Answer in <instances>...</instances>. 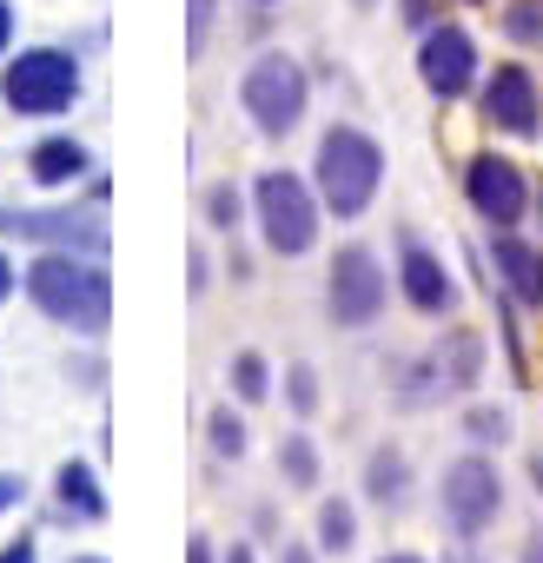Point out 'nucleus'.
<instances>
[{"mask_svg": "<svg viewBox=\"0 0 543 563\" xmlns=\"http://www.w3.org/2000/svg\"><path fill=\"white\" fill-rule=\"evenodd\" d=\"M21 292L47 325L74 332V339H107V325H113V272L100 252H60V245L34 252L21 265Z\"/></svg>", "mask_w": 543, "mask_h": 563, "instance_id": "nucleus-1", "label": "nucleus"}, {"mask_svg": "<svg viewBox=\"0 0 543 563\" xmlns=\"http://www.w3.org/2000/svg\"><path fill=\"white\" fill-rule=\"evenodd\" d=\"M312 186L325 199V219L358 225L385 192V140L365 133L358 120H332L319 133V153H312Z\"/></svg>", "mask_w": 543, "mask_h": 563, "instance_id": "nucleus-2", "label": "nucleus"}, {"mask_svg": "<svg viewBox=\"0 0 543 563\" xmlns=\"http://www.w3.org/2000/svg\"><path fill=\"white\" fill-rule=\"evenodd\" d=\"M252 232L272 258H306L319 252V232H325V199L306 173L292 166H265L252 186Z\"/></svg>", "mask_w": 543, "mask_h": 563, "instance_id": "nucleus-3", "label": "nucleus"}, {"mask_svg": "<svg viewBox=\"0 0 543 563\" xmlns=\"http://www.w3.org/2000/svg\"><path fill=\"white\" fill-rule=\"evenodd\" d=\"M239 113L258 140H292L312 120V74L292 47H258L239 74Z\"/></svg>", "mask_w": 543, "mask_h": 563, "instance_id": "nucleus-4", "label": "nucleus"}, {"mask_svg": "<svg viewBox=\"0 0 543 563\" xmlns=\"http://www.w3.org/2000/svg\"><path fill=\"white\" fill-rule=\"evenodd\" d=\"M80 93H87V67L60 41H41L0 60V107L14 120H60L80 107Z\"/></svg>", "mask_w": 543, "mask_h": 563, "instance_id": "nucleus-5", "label": "nucleus"}, {"mask_svg": "<svg viewBox=\"0 0 543 563\" xmlns=\"http://www.w3.org/2000/svg\"><path fill=\"white\" fill-rule=\"evenodd\" d=\"M437 517L451 530V543H477L497 517H503V471L497 451H457L437 477Z\"/></svg>", "mask_w": 543, "mask_h": 563, "instance_id": "nucleus-6", "label": "nucleus"}, {"mask_svg": "<svg viewBox=\"0 0 543 563\" xmlns=\"http://www.w3.org/2000/svg\"><path fill=\"white\" fill-rule=\"evenodd\" d=\"M391 312V272L378 265L372 245H339L325 265V319L332 332H372Z\"/></svg>", "mask_w": 543, "mask_h": 563, "instance_id": "nucleus-7", "label": "nucleus"}, {"mask_svg": "<svg viewBox=\"0 0 543 563\" xmlns=\"http://www.w3.org/2000/svg\"><path fill=\"white\" fill-rule=\"evenodd\" d=\"M0 239L34 245V252H100L113 245L107 212L100 206H0Z\"/></svg>", "mask_w": 543, "mask_h": 563, "instance_id": "nucleus-8", "label": "nucleus"}, {"mask_svg": "<svg viewBox=\"0 0 543 563\" xmlns=\"http://www.w3.org/2000/svg\"><path fill=\"white\" fill-rule=\"evenodd\" d=\"M464 206L477 212V225H484V232H517V225L530 219L536 192H530V173H523L510 153L484 146V153H470V159H464Z\"/></svg>", "mask_w": 543, "mask_h": 563, "instance_id": "nucleus-9", "label": "nucleus"}, {"mask_svg": "<svg viewBox=\"0 0 543 563\" xmlns=\"http://www.w3.org/2000/svg\"><path fill=\"white\" fill-rule=\"evenodd\" d=\"M398 265H391V286H398V299L418 312V319H457V306H464V286H457V272L444 265V252L424 239V232H411V225H398Z\"/></svg>", "mask_w": 543, "mask_h": 563, "instance_id": "nucleus-10", "label": "nucleus"}, {"mask_svg": "<svg viewBox=\"0 0 543 563\" xmlns=\"http://www.w3.org/2000/svg\"><path fill=\"white\" fill-rule=\"evenodd\" d=\"M484 80V54H477V34L464 21H437L418 34V87L437 100V107H457L470 100Z\"/></svg>", "mask_w": 543, "mask_h": 563, "instance_id": "nucleus-11", "label": "nucleus"}, {"mask_svg": "<svg viewBox=\"0 0 543 563\" xmlns=\"http://www.w3.org/2000/svg\"><path fill=\"white\" fill-rule=\"evenodd\" d=\"M477 113L490 133L503 140H536L543 133V80L523 67V60H497L484 80H477Z\"/></svg>", "mask_w": 543, "mask_h": 563, "instance_id": "nucleus-12", "label": "nucleus"}, {"mask_svg": "<svg viewBox=\"0 0 543 563\" xmlns=\"http://www.w3.org/2000/svg\"><path fill=\"white\" fill-rule=\"evenodd\" d=\"M490 265H497V286L523 306L543 312V245L523 232H490Z\"/></svg>", "mask_w": 543, "mask_h": 563, "instance_id": "nucleus-13", "label": "nucleus"}, {"mask_svg": "<svg viewBox=\"0 0 543 563\" xmlns=\"http://www.w3.org/2000/svg\"><path fill=\"white\" fill-rule=\"evenodd\" d=\"M27 179L41 192H74L80 179H93V146L80 133H41L27 146Z\"/></svg>", "mask_w": 543, "mask_h": 563, "instance_id": "nucleus-14", "label": "nucleus"}, {"mask_svg": "<svg viewBox=\"0 0 543 563\" xmlns=\"http://www.w3.org/2000/svg\"><path fill=\"white\" fill-rule=\"evenodd\" d=\"M54 517L60 523H107L113 517L107 477L87 457H60V471H54Z\"/></svg>", "mask_w": 543, "mask_h": 563, "instance_id": "nucleus-15", "label": "nucleus"}, {"mask_svg": "<svg viewBox=\"0 0 543 563\" xmlns=\"http://www.w3.org/2000/svg\"><path fill=\"white\" fill-rule=\"evenodd\" d=\"M431 365H437L444 391L470 398V391L484 385V372H490V345H484V332H477V325H444V339L431 345Z\"/></svg>", "mask_w": 543, "mask_h": 563, "instance_id": "nucleus-16", "label": "nucleus"}, {"mask_svg": "<svg viewBox=\"0 0 543 563\" xmlns=\"http://www.w3.org/2000/svg\"><path fill=\"white\" fill-rule=\"evenodd\" d=\"M358 490H365V504H378V510H405L411 504V490H418V471H411V457H405V444H372L365 451V477H358Z\"/></svg>", "mask_w": 543, "mask_h": 563, "instance_id": "nucleus-17", "label": "nucleus"}, {"mask_svg": "<svg viewBox=\"0 0 543 563\" xmlns=\"http://www.w3.org/2000/svg\"><path fill=\"white\" fill-rule=\"evenodd\" d=\"M279 477H286V490L319 497V484H325V451H319V438H312L306 424H292V431L279 438Z\"/></svg>", "mask_w": 543, "mask_h": 563, "instance_id": "nucleus-18", "label": "nucleus"}, {"mask_svg": "<svg viewBox=\"0 0 543 563\" xmlns=\"http://www.w3.org/2000/svg\"><path fill=\"white\" fill-rule=\"evenodd\" d=\"M272 391H279V378H272V358H265L258 345H239V352L225 358V398L252 411V405H265Z\"/></svg>", "mask_w": 543, "mask_h": 563, "instance_id": "nucleus-19", "label": "nucleus"}, {"mask_svg": "<svg viewBox=\"0 0 543 563\" xmlns=\"http://www.w3.org/2000/svg\"><path fill=\"white\" fill-rule=\"evenodd\" d=\"M312 543H319V556H352L358 550V504L352 497H319Z\"/></svg>", "mask_w": 543, "mask_h": 563, "instance_id": "nucleus-20", "label": "nucleus"}, {"mask_svg": "<svg viewBox=\"0 0 543 563\" xmlns=\"http://www.w3.org/2000/svg\"><path fill=\"white\" fill-rule=\"evenodd\" d=\"M206 444H212V457L219 464H245V451H252V424H245V405H212L206 411Z\"/></svg>", "mask_w": 543, "mask_h": 563, "instance_id": "nucleus-21", "label": "nucleus"}, {"mask_svg": "<svg viewBox=\"0 0 543 563\" xmlns=\"http://www.w3.org/2000/svg\"><path fill=\"white\" fill-rule=\"evenodd\" d=\"M199 219H206V232H239V225L252 219V192H245L239 179H212V186L199 192Z\"/></svg>", "mask_w": 543, "mask_h": 563, "instance_id": "nucleus-22", "label": "nucleus"}, {"mask_svg": "<svg viewBox=\"0 0 543 563\" xmlns=\"http://www.w3.org/2000/svg\"><path fill=\"white\" fill-rule=\"evenodd\" d=\"M464 444H477V451H503L510 438H517V418H510V405H464Z\"/></svg>", "mask_w": 543, "mask_h": 563, "instance_id": "nucleus-23", "label": "nucleus"}, {"mask_svg": "<svg viewBox=\"0 0 543 563\" xmlns=\"http://www.w3.org/2000/svg\"><path fill=\"white\" fill-rule=\"evenodd\" d=\"M286 411L299 418V424H312L319 418V398H325V385H319V365H286Z\"/></svg>", "mask_w": 543, "mask_h": 563, "instance_id": "nucleus-24", "label": "nucleus"}, {"mask_svg": "<svg viewBox=\"0 0 543 563\" xmlns=\"http://www.w3.org/2000/svg\"><path fill=\"white\" fill-rule=\"evenodd\" d=\"M497 27H503L510 47H543V0H510L497 14Z\"/></svg>", "mask_w": 543, "mask_h": 563, "instance_id": "nucleus-25", "label": "nucleus"}, {"mask_svg": "<svg viewBox=\"0 0 543 563\" xmlns=\"http://www.w3.org/2000/svg\"><path fill=\"white\" fill-rule=\"evenodd\" d=\"M212 21H219V0H186V60H199V54H206Z\"/></svg>", "mask_w": 543, "mask_h": 563, "instance_id": "nucleus-26", "label": "nucleus"}, {"mask_svg": "<svg viewBox=\"0 0 543 563\" xmlns=\"http://www.w3.org/2000/svg\"><path fill=\"white\" fill-rule=\"evenodd\" d=\"M206 286H212V252L192 239V252H186V292H192V299H206Z\"/></svg>", "mask_w": 543, "mask_h": 563, "instance_id": "nucleus-27", "label": "nucleus"}, {"mask_svg": "<svg viewBox=\"0 0 543 563\" xmlns=\"http://www.w3.org/2000/svg\"><path fill=\"white\" fill-rule=\"evenodd\" d=\"M398 14H405V27H411V34H424V27H437V21H444V0H398Z\"/></svg>", "mask_w": 543, "mask_h": 563, "instance_id": "nucleus-28", "label": "nucleus"}, {"mask_svg": "<svg viewBox=\"0 0 543 563\" xmlns=\"http://www.w3.org/2000/svg\"><path fill=\"white\" fill-rule=\"evenodd\" d=\"M0 563H41V530H14L0 543Z\"/></svg>", "mask_w": 543, "mask_h": 563, "instance_id": "nucleus-29", "label": "nucleus"}, {"mask_svg": "<svg viewBox=\"0 0 543 563\" xmlns=\"http://www.w3.org/2000/svg\"><path fill=\"white\" fill-rule=\"evenodd\" d=\"M34 497V484H27V471H0V517H8V510H21Z\"/></svg>", "mask_w": 543, "mask_h": 563, "instance_id": "nucleus-30", "label": "nucleus"}, {"mask_svg": "<svg viewBox=\"0 0 543 563\" xmlns=\"http://www.w3.org/2000/svg\"><path fill=\"white\" fill-rule=\"evenodd\" d=\"M67 385H80V391H107V365H100V358H80V365L67 358Z\"/></svg>", "mask_w": 543, "mask_h": 563, "instance_id": "nucleus-31", "label": "nucleus"}, {"mask_svg": "<svg viewBox=\"0 0 543 563\" xmlns=\"http://www.w3.org/2000/svg\"><path fill=\"white\" fill-rule=\"evenodd\" d=\"M286 530H279V510H272V504H258L252 510V543H279Z\"/></svg>", "mask_w": 543, "mask_h": 563, "instance_id": "nucleus-32", "label": "nucleus"}, {"mask_svg": "<svg viewBox=\"0 0 543 563\" xmlns=\"http://www.w3.org/2000/svg\"><path fill=\"white\" fill-rule=\"evenodd\" d=\"M14 34H21V14H14V0H0V60L14 54Z\"/></svg>", "mask_w": 543, "mask_h": 563, "instance_id": "nucleus-33", "label": "nucleus"}, {"mask_svg": "<svg viewBox=\"0 0 543 563\" xmlns=\"http://www.w3.org/2000/svg\"><path fill=\"white\" fill-rule=\"evenodd\" d=\"M272 563H325V556H319V543H286L279 537V556H272Z\"/></svg>", "mask_w": 543, "mask_h": 563, "instance_id": "nucleus-34", "label": "nucleus"}, {"mask_svg": "<svg viewBox=\"0 0 543 563\" xmlns=\"http://www.w3.org/2000/svg\"><path fill=\"white\" fill-rule=\"evenodd\" d=\"M186 563H219V543H212L206 530H192V537H186Z\"/></svg>", "mask_w": 543, "mask_h": 563, "instance_id": "nucleus-35", "label": "nucleus"}, {"mask_svg": "<svg viewBox=\"0 0 543 563\" xmlns=\"http://www.w3.org/2000/svg\"><path fill=\"white\" fill-rule=\"evenodd\" d=\"M219 563H265V556H258V543H252V537H239V543H225V550H219Z\"/></svg>", "mask_w": 543, "mask_h": 563, "instance_id": "nucleus-36", "label": "nucleus"}, {"mask_svg": "<svg viewBox=\"0 0 543 563\" xmlns=\"http://www.w3.org/2000/svg\"><path fill=\"white\" fill-rule=\"evenodd\" d=\"M14 292H21V265H14L8 252H0V306H8Z\"/></svg>", "mask_w": 543, "mask_h": 563, "instance_id": "nucleus-37", "label": "nucleus"}, {"mask_svg": "<svg viewBox=\"0 0 543 563\" xmlns=\"http://www.w3.org/2000/svg\"><path fill=\"white\" fill-rule=\"evenodd\" d=\"M517 563H543V530H530V537H523V550H517Z\"/></svg>", "mask_w": 543, "mask_h": 563, "instance_id": "nucleus-38", "label": "nucleus"}, {"mask_svg": "<svg viewBox=\"0 0 543 563\" xmlns=\"http://www.w3.org/2000/svg\"><path fill=\"white\" fill-rule=\"evenodd\" d=\"M378 563H431V556H418V550H385Z\"/></svg>", "mask_w": 543, "mask_h": 563, "instance_id": "nucleus-39", "label": "nucleus"}, {"mask_svg": "<svg viewBox=\"0 0 543 563\" xmlns=\"http://www.w3.org/2000/svg\"><path fill=\"white\" fill-rule=\"evenodd\" d=\"M444 563H477V543H457V550H451Z\"/></svg>", "mask_w": 543, "mask_h": 563, "instance_id": "nucleus-40", "label": "nucleus"}, {"mask_svg": "<svg viewBox=\"0 0 543 563\" xmlns=\"http://www.w3.org/2000/svg\"><path fill=\"white\" fill-rule=\"evenodd\" d=\"M530 477H536V497H543V451H530Z\"/></svg>", "mask_w": 543, "mask_h": 563, "instance_id": "nucleus-41", "label": "nucleus"}, {"mask_svg": "<svg viewBox=\"0 0 543 563\" xmlns=\"http://www.w3.org/2000/svg\"><path fill=\"white\" fill-rule=\"evenodd\" d=\"M67 563H113V556H100V550H80V556H67Z\"/></svg>", "mask_w": 543, "mask_h": 563, "instance_id": "nucleus-42", "label": "nucleus"}, {"mask_svg": "<svg viewBox=\"0 0 543 563\" xmlns=\"http://www.w3.org/2000/svg\"><path fill=\"white\" fill-rule=\"evenodd\" d=\"M352 8H358V14H372V8H378V0H352Z\"/></svg>", "mask_w": 543, "mask_h": 563, "instance_id": "nucleus-43", "label": "nucleus"}, {"mask_svg": "<svg viewBox=\"0 0 543 563\" xmlns=\"http://www.w3.org/2000/svg\"><path fill=\"white\" fill-rule=\"evenodd\" d=\"M245 8H279V0H245Z\"/></svg>", "mask_w": 543, "mask_h": 563, "instance_id": "nucleus-44", "label": "nucleus"}, {"mask_svg": "<svg viewBox=\"0 0 543 563\" xmlns=\"http://www.w3.org/2000/svg\"><path fill=\"white\" fill-rule=\"evenodd\" d=\"M457 8H490V0H457Z\"/></svg>", "mask_w": 543, "mask_h": 563, "instance_id": "nucleus-45", "label": "nucleus"}, {"mask_svg": "<svg viewBox=\"0 0 543 563\" xmlns=\"http://www.w3.org/2000/svg\"><path fill=\"white\" fill-rule=\"evenodd\" d=\"M536 219H543V192H536Z\"/></svg>", "mask_w": 543, "mask_h": 563, "instance_id": "nucleus-46", "label": "nucleus"}]
</instances>
